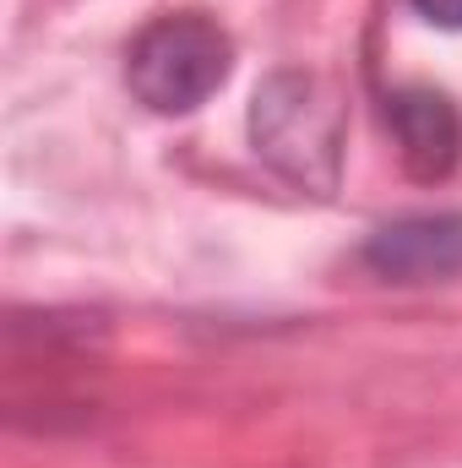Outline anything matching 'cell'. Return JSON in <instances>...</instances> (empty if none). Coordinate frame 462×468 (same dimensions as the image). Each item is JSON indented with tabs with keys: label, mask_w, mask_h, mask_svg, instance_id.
<instances>
[{
	"label": "cell",
	"mask_w": 462,
	"mask_h": 468,
	"mask_svg": "<svg viewBox=\"0 0 462 468\" xmlns=\"http://www.w3.org/2000/svg\"><path fill=\"white\" fill-rule=\"evenodd\" d=\"M256 153L299 191L327 197L343 169V104L305 71H278L250 104Z\"/></svg>",
	"instance_id": "obj_1"
},
{
	"label": "cell",
	"mask_w": 462,
	"mask_h": 468,
	"mask_svg": "<svg viewBox=\"0 0 462 468\" xmlns=\"http://www.w3.org/2000/svg\"><path fill=\"white\" fill-rule=\"evenodd\" d=\"M229 33L202 11H180V16H158L152 27H142V38L131 44L125 77H131V93L152 115H191L229 82Z\"/></svg>",
	"instance_id": "obj_2"
},
{
	"label": "cell",
	"mask_w": 462,
	"mask_h": 468,
	"mask_svg": "<svg viewBox=\"0 0 462 468\" xmlns=\"http://www.w3.org/2000/svg\"><path fill=\"white\" fill-rule=\"evenodd\" d=\"M386 120L397 131V153H403V169L414 180H446L462 158V115L452 110L446 93L436 88H403Z\"/></svg>",
	"instance_id": "obj_3"
},
{
	"label": "cell",
	"mask_w": 462,
	"mask_h": 468,
	"mask_svg": "<svg viewBox=\"0 0 462 468\" xmlns=\"http://www.w3.org/2000/svg\"><path fill=\"white\" fill-rule=\"evenodd\" d=\"M364 267L392 278V283H425V278H446L462 267V218H403L370 234L364 245Z\"/></svg>",
	"instance_id": "obj_4"
},
{
	"label": "cell",
	"mask_w": 462,
	"mask_h": 468,
	"mask_svg": "<svg viewBox=\"0 0 462 468\" xmlns=\"http://www.w3.org/2000/svg\"><path fill=\"white\" fill-rule=\"evenodd\" d=\"M430 27H462V0H408Z\"/></svg>",
	"instance_id": "obj_5"
}]
</instances>
